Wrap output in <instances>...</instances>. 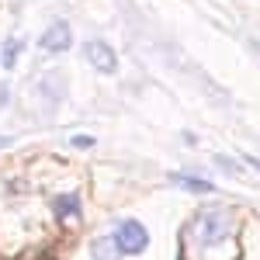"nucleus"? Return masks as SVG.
<instances>
[{
  "label": "nucleus",
  "instance_id": "f257e3e1",
  "mask_svg": "<svg viewBox=\"0 0 260 260\" xmlns=\"http://www.w3.org/2000/svg\"><path fill=\"white\" fill-rule=\"evenodd\" d=\"M229 229H233V222H229V212H222V208H205L198 215V222H194L201 246H219L229 236Z\"/></svg>",
  "mask_w": 260,
  "mask_h": 260
},
{
  "label": "nucleus",
  "instance_id": "f03ea898",
  "mask_svg": "<svg viewBox=\"0 0 260 260\" xmlns=\"http://www.w3.org/2000/svg\"><path fill=\"white\" fill-rule=\"evenodd\" d=\"M115 243H118L121 257L128 253V257H139L146 253V246H149V233H146V225L139 219H118L115 222Z\"/></svg>",
  "mask_w": 260,
  "mask_h": 260
},
{
  "label": "nucleus",
  "instance_id": "7ed1b4c3",
  "mask_svg": "<svg viewBox=\"0 0 260 260\" xmlns=\"http://www.w3.org/2000/svg\"><path fill=\"white\" fill-rule=\"evenodd\" d=\"M83 56H87V62L98 70V73H115L118 70V56H115V49L108 45V42H87L83 45Z\"/></svg>",
  "mask_w": 260,
  "mask_h": 260
},
{
  "label": "nucleus",
  "instance_id": "20e7f679",
  "mask_svg": "<svg viewBox=\"0 0 260 260\" xmlns=\"http://www.w3.org/2000/svg\"><path fill=\"white\" fill-rule=\"evenodd\" d=\"M39 45L45 49V52H66V49L73 45V31H70V24H66V21H52V24L42 31Z\"/></svg>",
  "mask_w": 260,
  "mask_h": 260
},
{
  "label": "nucleus",
  "instance_id": "39448f33",
  "mask_svg": "<svg viewBox=\"0 0 260 260\" xmlns=\"http://www.w3.org/2000/svg\"><path fill=\"white\" fill-rule=\"evenodd\" d=\"M52 212L59 222H77L80 219V194H56L52 198Z\"/></svg>",
  "mask_w": 260,
  "mask_h": 260
},
{
  "label": "nucleus",
  "instance_id": "423d86ee",
  "mask_svg": "<svg viewBox=\"0 0 260 260\" xmlns=\"http://www.w3.org/2000/svg\"><path fill=\"white\" fill-rule=\"evenodd\" d=\"M90 257L94 260H121V250H118V243H115V236L94 240L90 243Z\"/></svg>",
  "mask_w": 260,
  "mask_h": 260
},
{
  "label": "nucleus",
  "instance_id": "0eeeda50",
  "mask_svg": "<svg viewBox=\"0 0 260 260\" xmlns=\"http://www.w3.org/2000/svg\"><path fill=\"white\" fill-rule=\"evenodd\" d=\"M170 180L184 187V191H194V194H212L215 191V184L212 180H201V177H191V174H170Z\"/></svg>",
  "mask_w": 260,
  "mask_h": 260
},
{
  "label": "nucleus",
  "instance_id": "6e6552de",
  "mask_svg": "<svg viewBox=\"0 0 260 260\" xmlns=\"http://www.w3.org/2000/svg\"><path fill=\"white\" fill-rule=\"evenodd\" d=\"M18 52H21V39L18 42L11 39L7 42V52H4V66H14V56H18Z\"/></svg>",
  "mask_w": 260,
  "mask_h": 260
},
{
  "label": "nucleus",
  "instance_id": "1a4fd4ad",
  "mask_svg": "<svg viewBox=\"0 0 260 260\" xmlns=\"http://www.w3.org/2000/svg\"><path fill=\"white\" fill-rule=\"evenodd\" d=\"M73 146H77V149H90V146H94V139H90V136H77V139H73Z\"/></svg>",
  "mask_w": 260,
  "mask_h": 260
},
{
  "label": "nucleus",
  "instance_id": "9d476101",
  "mask_svg": "<svg viewBox=\"0 0 260 260\" xmlns=\"http://www.w3.org/2000/svg\"><path fill=\"white\" fill-rule=\"evenodd\" d=\"M243 160L250 163V167H253V170H260V156H243Z\"/></svg>",
  "mask_w": 260,
  "mask_h": 260
},
{
  "label": "nucleus",
  "instance_id": "9b49d317",
  "mask_svg": "<svg viewBox=\"0 0 260 260\" xmlns=\"http://www.w3.org/2000/svg\"><path fill=\"white\" fill-rule=\"evenodd\" d=\"M4 101H7V87H0V108H4Z\"/></svg>",
  "mask_w": 260,
  "mask_h": 260
},
{
  "label": "nucleus",
  "instance_id": "f8f14e48",
  "mask_svg": "<svg viewBox=\"0 0 260 260\" xmlns=\"http://www.w3.org/2000/svg\"><path fill=\"white\" fill-rule=\"evenodd\" d=\"M4 146H11V139H7V136H0V149H4Z\"/></svg>",
  "mask_w": 260,
  "mask_h": 260
},
{
  "label": "nucleus",
  "instance_id": "ddd939ff",
  "mask_svg": "<svg viewBox=\"0 0 260 260\" xmlns=\"http://www.w3.org/2000/svg\"><path fill=\"white\" fill-rule=\"evenodd\" d=\"M177 260H184V253H180V257H177Z\"/></svg>",
  "mask_w": 260,
  "mask_h": 260
}]
</instances>
